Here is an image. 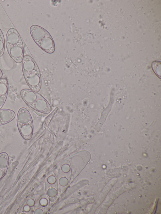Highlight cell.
Listing matches in <instances>:
<instances>
[{
  "mask_svg": "<svg viewBox=\"0 0 161 214\" xmlns=\"http://www.w3.org/2000/svg\"><path fill=\"white\" fill-rule=\"evenodd\" d=\"M22 68L26 82L33 91L37 92L41 87V77L37 64L30 56H24L22 62Z\"/></svg>",
  "mask_w": 161,
  "mask_h": 214,
  "instance_id": "obj_1",
  "label": "cell"
},
{
  "mask_svg": "<svg viewBox=\"0 0 161 214\" xmlns=\"http://www.w3.org/2000/svg\"><path fill=\"white\" fill-rule=\"evenodd\" d=\"M5 44L8 53L16 62H22L24 57V47L21 38L17 31L14 28L8 30Z\"/></svg>",
  "mask_w": 161,
  "mask_h": 214,
  "instance_id": "obj_2",
  "label": "cell"
},
{
  "mask_svg": "<svg viewBox=\"0 0 161 214\" xmlns=\"http://www.w3.org/2000/svg\"><path fill=\"white\" fill-rule=\"evenodd\" d=\"M20 95L27 104L36 111L43 113H47L50 111V105L37 92L31 89H24L21 91Z\"/></svg>",
  "mask_w": 161,
  "mask_h": 214,
  "instance_id": "obj_3",
  "label": "cell"
},
{
  "mask_svg": "<svg viewBox=\"0 0 161 214\" xmlns=\"http://www.w3.org/2000/svg\"><path fill=\"white\" fill-rule=\"evenodd\" d=\"M31 37L37 45L42 50L48 53L55 50L53 41L50 34L43 28L33 25L30 28Z\"/></svg>",
  "mask_w": 161,
  "mask_h": 214,
  "instance_id": "obj_4",
  "label": "cell"
},
{
  "mask_svg": "<svg viewBox=\"0 0 161 214\" xmlns=\"http://www.w3.org/2000/svg\"><path fill=\"white\" fill-rule=\"evenodd\" d=\"M17 126L22 137L26 140L30 139L33 131V121L31 115L25 108H20L16 118Z\"/></svg>",
  "mask_w": 161,
  "mask_h": 214,
  "instance_id": "obj_5",
  "label": "cell"
},
{
  "mask_svg": "<svg viewBox=\"0 0 161 214\" xmlns=\"http://www.w3.org/2000/svg\"><path fill=\"white\" fill-rule=\"evenodd\" d=\"M8 90V83L4 78L0 79V109L4 105L7 97Z\"/></svg>",
  "mask_w": 161,
  "mask_h": 214,
  "instance_id": "obj_6",
  "label": "cell"
},
{
  "mask_svg": "<svg viewBox=\"0 0 161 214\" xmlns=\"http://www.w3.org/2000/svg\"><path fill=\"white\" fill-rule=\"evenodd\" d=\"M15 114L12 110L7 109H0V126L7 124L15 118Z\"/></svg>",
  "mask_w": 161,
  "mask_h": 214,
  "instance_id": "obj_7",
  "label": "cell"
},
{
  "mask_svg": "<svg viewBox=\"0 0 161 214\" xmlns=\"http://www.w3.org/2000/svg\"><path fill=\"white\" fill-rule=\"evenodd\" d=\"M9 163L8 154L5 152L0 153V179L5 174Z\"/></svg>",
  "mask_w": 161,
  "mask_h": 214,
  "instance_id": "obj_8",
  "label": "cell"
},
{
  "mask_svg": "<svg viewBox=\"0 0 161 214\" xmlns=\"http://www.w3.org/2000/svg\"><path fill=\"white\" fill-rule=\"evenodd\" d=\"M152 68L156 74L160 78L161 63L160 62L155 61L152 64Z\"/></svg>",
  "mask_w": 161,
  "mask_h": 214,
  "instance_id": "obj_9",
  "label": "cell"
},
{
  "mask_svg": "<svg viewBox=\"0 0 161 214\" xmlns=\"http://www.w3.org/2000/svg\"><path fill=\"white\" fill-rule=\"evenodd\" d=\"M5 42L3 34L0 29V57L2 56L5 50Z\"/></svg>",
  "mask_w": 161,
  "mask_h": 214,
  "instance_id": "obj_10",
  "label": "cell"
},
{
  "mask_svg": "<svg viewBox=\"0 0 161 214\" xmlns=\"http://www.w3.org/2000/svg\"><path fill=\"white\" fill-rule=\"evenodd\" d=\"M3 75V72L1 69H0V79L2 78Z\"/></svg>",
  "mask_w": 161,
  "mask_h": 214,
  "instance_id": "obj_11",
  "label": "cell"
}]
</instances>
